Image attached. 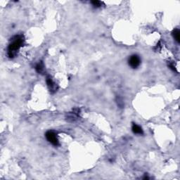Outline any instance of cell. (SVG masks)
I'll list each match as a JSON object with an SVG mask.
<instances>
[{
    "label": "cell",
    "instance_id": "3957f363",
    "mask_svg": "<svg viewBox=\"0 0 180 180\" xmlns=\"http://www.w3.org/2000/svg\"><path fill=\"white\" fill-rule=\"evenodd\" d=\"M128 63L131 68H137L139 66L140 63H141V59L137 55H132L129 58Z\"/></svg>",
    "mask_w": 180,
    "mask_h": 180
},
{
    "label": "cell",
    "instance_id": "277c9868",
    "mask_svg": "<svg viewBox=\"0 0 180 180\" xmlns=\"http://www.w3.org/2000/svg\"><path fill=\"white\" fill-rule=\"evenodd\" d=\"M46 82H47V87H48V89L49 90V92L52 94L56 92V91L58 90V85L56 82H54V80L52 79V77L50 76H47V79H46Z\"/></svg>",
    "mask_w": 180,
    "mask_h": 180
},
{
    "label": "cell",
    "instance_id": "ba28073f",
    "mask_svg": "<svg viewBox=\"0 0 180 180\" xmlns=\"http://www.w3.org/2000/svg\"><path fill=\"white\" fill-rule=\"evenodd\" d=\"M92 4L94 6V8H100V7H102V5L103 4V1H91Z\"/></svg>",
    "mask_w": 180,
    "mask_h": 180
},
{
    "label": "cell",
    "instance_id": "7a4b0ae2",
    "mask_svg": "<svg viewBox=\"0 0 180 180\" xmlns=\"http://www.w3.org/2000/svg\"><path fill=\"white\" fill-rule=\"evenodd\" d=\"M45 136H46L47 141L49 142H50L54 146H58L59 145V142H58V139L57 138V136L55 132H52V131H48L45 134Z\"/></svg>",
    "mask_w": 180,
    "mask_h": 180
},
{
    "label": "cell",
    "instance_id": "6da1fadb",
    "mask_svg": "<svg viewBox=\"0 0 180 180\" xmlns=\"http://www.w3.org/2000/svg\"><path fill=\"white\" fill-rule=\"evenodd\" d=\"M24 42L25 38L23 35H16L11 39V43L7 49V54L9 58H13L16 56L19 49L23 45Z\"/></svg>",
    "mask_w": 180,
    "mask_h": 180
},
{
    "label": "cell",
    "instance_id": "52a82bcc",
    "mask_svg": "<svg viewBox=\"0 0 180 180\" xmlns=\"http://www.w3.org/2000/svg\"><path fill=\"white\" fill-rule=\"evenodd\" d=\"M172 35H173V37L175 38L176 41L178 43H179L180 42V32L178 29H175L172 32Z\"/></svg>",
    "mask_w": 180,
    "mask_h": 180
},
{
    "label": "cell",
    "instance_id": "5b68a950",
    "mask_svg": "<svg viewBox=\"0 0 180 180\" xmlns=\"http://www.w3.org/2000/svg\"><path fill=\"white\" fill-rule=\"evenodd\" d=\"M132 132H133L134 134H144V132H143V130H142V128H141V127L137 125H136V124H133V125H132Z\"/></svg>",
    "mask_w": 180,
    "mask_h": 180
},
{
    "label": "cell",
    "instance_id": "8992f818",
    "mask_svg": "<svg viewBox=\"0 0 180 180\" xmlns=\"http://www.w3.org/2000/svg\"><path fill=\"white\" fill-rule=\"evenodd\" d=\"M35 70L39 74H42L44 72V66L42 61L39 62L35 66Z\"/></svg>",
    "mask_w": 180,
    "mask_h": 180
}]
</instances>
